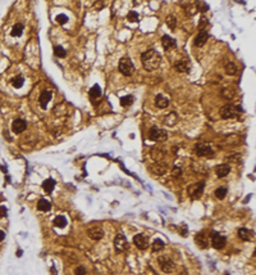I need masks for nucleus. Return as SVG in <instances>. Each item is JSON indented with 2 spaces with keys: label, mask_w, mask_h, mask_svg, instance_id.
Returning a JSON list of instances; mask_svg holds the SVG:
<instances>
[{
  "label": "nucleus",
  "mask_w": 256,
  "mask_h": 275,
  "mask_svg": "<svg viewBox=\"0 0 256 275\" xmlns=\"http://www.w3.org/2000/svg\"><path fill=\"white\" fill-rule=\"evenodd\" d=\"M141 61H142L143 67L147 71H154V69H156L157 67H159L162 57L155 49H149L147 52H145L142 54Z\"/></svg>",
  "instance_id": "obj_1"
},
{
  "label": "nucleus",
  "mask_w": 256,
  "mask_h": 275,
  "mask_svg": "<svg viewBox=\"0 0 256 275\" xmlns=\"http://www.w3.org/2000/svg\"><path fill=\"white\" fill-rule=\"evenodd\" d=\"M119 71L122 75L124 76H131L133 74V71H135V66H133L132 61L129 58H122L119 61Z\"/></svg>",
  "instance_id": "obj_2"
},
{
  "label": "nucleus",
  "mask_w": 256,
  "mask_h": 275,
  "mask_svg": "<svg viewBox=\"0 0 256 275\" xmlns=\"http://www.w3.org/2000/svg\"><path fill=\"white\" fill-rule=\"evenodd\" d=\"M237 112H242V108L233 104H225L220 108V117L222 118H232L236 116Z\"/></svg>",
  "instance_id": "obj_3"
},
{
  "label": "nucleus",
  "mask_w": 256,
  "mask_h": 275,
  "mask_svg": "<svg viewBox=\"0 0 256 275\" xmlns=\"http://www.w3.org/2000/svg\"><path fill=\"white\" fill-rule=\"evenodd\" d=\"M149 139H151L154 141H165L168 139V134L165 130L154 126L149 131Z\"/></svg>",
  "instance_id": "obj_4"
},
{
  "label": "nucleus",
  "mask_w": 256,
  "mask_h": 275,
  "mask_svg": "<svg viewBox=\"0 0 256 275\" xmlns=\"http://www.w3.org/2000/svg\"><path fill=\"white\" fill-rule=\"evenodd\" d=\"M195 153L200 157L213 156V149L209 144H206V143H197V144L195 145Z\"/></svg>",
  "instance_id": "obj_5"
},
{
  "label": "nucleus",
  "mask_w": 256,
  "mask_h": 275,
  "mask_svg": "<svg viewBox=\"0 0 256 275\" xmlns=\"http://www.w3.org/2000/svg\"><path fill=\"white\" fill-rule=\"evenodd\" d=\"M210 238H211V246H213L215 249H222V248L225 246V243H227L225 237L218 234L216 232H213V233L210 234Z\"/></svg>",
  "instance_id": "obj_6"
},
{
  "label": "nucleus",
  "mask_w": 256,
  "mask_h": 275,
  "mask_svg": "<svg viewBox=\"0 0 256 275\" xmlns=\"http://www.w3.org/2000/svg\"><path fill=\"white\" fill-rule=\"evenodd\" d=\"M114 247L118 252H124L128 247V242H127V238L124 237V234H118L114 239Z\"/></svg>",
  "instance_id": "obj_7"
},
{
  "label": "nucleus",
  "mask_w": 256,
  "mask_h": 275,
  "mask_svg": "<svg viewBox=\"0 0 256 275\" xmlns=\"http://www.w3.org/2000/svg\"><path fill=\"white\" fill-rule=\"evenodd\" d=\"M159 264H160V269L164 271V272H172L176 267L174 262L170 260L169 257H159Z\"/></svg>",
  "instance_id": "obj_8"
},
{
  "label": "nucleus",
  "mask_w": 256,
  "mask_h": 275,
  "mask_svg": "<svg viewBox=\"0 0 256 275\" xmlns=\"http://www.w3.org/2000/svg\"><path fill=\"white\" fill-rule=\"evenodd\" d=\"M202 192H204V183H202V181L192 185V186L188 189V194H190V197H191L192 199L200 198V197L202 196Z\"/></svg>",
  "instance_id": "obj_9"
},
{
  "label": "nucleus",
  "mask_w": 256,
  "mask_h": 275,
  "mask_svg": "<svg viewBox=\"0 0 256 275\" xmlns=\"http://www.w3.org/2000/svg\"><path fill=\"white\" fill-rule=\"evenodd\" d=\"M87 235L94 239V241H100V239L104 237V230L100 228V226H92V228L87 229Z\"/></svg>",
  "instance_id": "obj_10"
},
{
  "label": "nucleus",
  "mask_w": 256,
  "mask_h": 275,
  "mask_svg": "<svg viewBox=\"0 0 256 275\" xmlns=\"http://www.w3.org/2000/svg\"><path fill=\"white\" fill-rule=\"evenodd\" d=\"M27 127V122L24 121V120L22 118H17L13 121V124H12V131L16 134H21L22 131H24Z\"/></svg>",
  "instance_id": "obj_11"
},
{
  "label": "nucleus",
  "mask_w": 256,
  "mask_h": 275,
  "mask_svg": "<svg viewBox=\"0 0 256 275\" xmlns=\"http://www.w3.org/2000/svg\"><path fill=\"white\" fill-rule=\"evenodd\" d=\"M133 243H135V246H136L138 249H146V248L149 247L147 238H146L145 235H142V234L135 235V238H133Z\"/></svg>",
  "instance_id": "obj_12"
},
{
  "label": "nucleus",
  "mask_w": 256,
  "mask_h": 275,
  "mask_svg": "<svg viewBox=\"0 0 256 275\" xmlns=\"http://www.w3.org/2000/svg\"><path fill=\"white\" fill-rule=\"evenodd\" d=\"M50 100H51V91L50 90H44L40 95V98H39V103L41 105V108L46 109V107H47V104Z\"/></svg>",
  "instance_id": "obj_13"
},
{
  "label": "nucleus",
  "mask_w": 256,
  "mask_h": 275,
  "mask_svg": "<svg viewBox=\"0 0 256 275\" xmlns=\"http://www.w3.org/2000/svg\"><path fill=\"white\" fill-rule=\"evenodd\" d=\"M208 39H209V32L206 30H202V31L199 32L197 36L195 38V45H196V46H202L206 41H208Z\"/></svg>",
  "instance_id": "obj_14"
},
{
  "label": "nucleus",
  "mask_w": 256,
  "mask_h": 275,
  "mask_svg": "<svg viewBox=\"0 0 256 275\" xmlns=\"http://www.w3.org/2000/svg\"><path fill=\"white\" fill-rule=\"evenodd\" d=\"M150 170L155 175H164L167 172V166L163 165L162 162H154L152 165H150Z\"/></svg>",
  "instance_id": "obj_15"
},
{
  "label": "nucleus",
  "mask_w": 256,
  "mask_h": 275,
  "mask_svg": "<svg viewBox=\"0 0 256 275\" xmlns=\"http://www.w3.org/2000/svg\"><path fill=\"white\" fill-rule=\"evenodd\" d=\"M162 45H163V48L165 50H170V49H173V48H176L177 43L173 38L168 36V35H164L163 39H162Z\"/></svg>",
  "instance_id": "obj_16"
},
{
  "label": "nucleus",
  "mask_w": 256,
  "mask_h": 275,
  "mask_svg": "<svg viewBox=\"0 0 256 275\" xmlns=\"http://www.w3.org/2000/svg\"><path fill=\"white\" fill-rule=\"evenodd\" d=\"M229 172H230V166L227 165V163L219 165V166H216V169H215V174H216L218 177H224V176H227Z\"/></svg>",
  "instance_id": "obj_17"
},
{
  "label": "nucleus",
  "mask_w": 256,
  "mask_h": 275,
  "mask_svg": "<svg viewBox=\"0 0 256 275\" xmlns=\"http://www.w3.org/2000/svg\"><path fill=\"white\" fill-rule=\"evenodd\" d=\"M238 237L245 242H249L251 239H254V232L252 230H249V229H245V228H241L238 230Z\"/></svg>",
  "instance_id": "obj_18"
},
{
  "label": "nucleus",
  "mask_w": 256,
  "mask_h": 275,
  "mask_svg": "<svg viewBox=\"0 0 256 275\" xmlns=\"http://www.w3.org/2000/svg\"><path fill=\"white\" fill-rule=\"evenodd\" d=\"M150 154H151V157H152V160L155 162H162L164 160V157H165L164 149H159V148H154Z\"/></svg>",
  "instance_id": "obj_19"
},
{
  "label": "nucleus",
  "mask_w": 256,
  "mask_h": 275,
  "mask_svg": "<svg viewBox=\"0 0 256 275\" xmlns=\"http://www.w3.org/2000/svg\"><path fill=\"white\" fill-rule=\"evenodd\" d=\"M155 105L157 108H167L169 105V99L165 98L164 95L159 94V95H156V98H155Z\"/></svg>",
  "instance_id": "obj_20"
},
{
  "label": "nucleus",
  "mask_w": 256,
  "mask_h": 275,
  "mask_svg": "<svg viewBox=\"0 0 256 275\" xmlns=\"http://www.w3.org/2000/svg\"><path fill=\"white\" fill-rule=\"evenodd\" d=\"M174 67H176V69L178 71V72H187V71L190 69V63H188L187 59H179Z\"/></svg>",
  "instance_id": "obj_21"
},
{
  "label": "nucleus",
  "mask_w": 256,
  "mask_h": 275,
  "mask_svg": "<svg viewBox=\"0 0 256 275\" xmlns=\"http://www.w3.org/2000/svg\"><path fill=\"white\" fill-rule=\"evenodd\" d=\"M195 241H196V243H197V246H199L200 248H206V247H208V244H209L208 239L205 238V234H204V233H199V234L196 235V238H195Z\"/></svg>",
  "instance_id": "obj_22"
},
{
  "label": "nucleus",
  "mask_w": 256,
  "mask_h": 275,
  "mask_svg": "<svg viewBox=\"0 0 256 275\" xmlns=\"http://www.w3.org/2000/svg\"><path fill=\"white\" fill-rule=\"evenodd\" d=\"M55 188V181L53 179H46V180L42 183V189L45 190L46 193H51Z\"/></svg>",
  "instance_id": "obj_23"
},
{
  "label": "nucleus",
  "mask_w": 256,
  "mask_h": 275,
  "mask_svg": "<svg viewBox=\"0 0 256 275\" xmlns=\"http://www.w3.org/2000/svg\"><path fill=\"white\" fill-rule=\"evenodd\" d=\"M37 208H39L40 211L46 212V211H49V210L51 208V203L49 202L47 199L42 198V199H40V201H39V203H37Z\"/></svg>",
  "instance_id": "obj_24"
},
{
  "label": "nucleus",
  "mask_w": 256,
  "mask_h": 275,
  "mask_svg": "<svg viewBox=\"0 0 256 275\" xmlns=\"http://www.w3.org/2000/svg\"><path fill=\"white\" fill-rule=\"evenodd\" d=\"M178 121V116L174 113V112H170L167 117H165V125L168 126H174Z\"/></svg>",
  "instance_id": "obj_25"
},
{
  "label": "nucleus",
  "mask_w": 256,
  "mask_h": 275,
  "mask_svg": "<svg viewBox=\"0 0 256 275\" xmlns=\"http://www.w3.org/2000/svg\"><path fill=\"white\" fill-rule=\"evenodd\" d=\"M237 71H238V68H237V66H236L233 62H228V63H225V72H227L228 75L233 76V75L237 74Z\"/></svg>",
  "instance_id": "obj_26"
},
{
  "label": "nucleus",
  "mask_w": 256,
  "mask_h": 275,
  "mask_svg": "<svg viewBox=\"0 0 256 275\" xmlns=\"http://www.w3.org/2000/svg\"><path fill=\"white\" fill-rule=\"evenodd\" d=\"M22 32H23V25H22V23H17V25H14L13 28H12L10 35H12V36H14V38H18V36H21V35H22Z\"/></svg>",
  "instance_id": "obj_27"
},
{
  "label": "nucleus",
  "mask_w": 256,
  "mask_h": 275,
  "mask_svg": "<svg viewBox=\"0 0 256 275\" xmlns=\"http://www.w3.org/2000/svg\"><path fill=\"white\" fill-rule=\"evenodd\" d=\"M90 97H91L92 99H97V98L101 97V89H100L99 85H94V86L91 88V90H90Z\"/></svg>",
  "instance_id": "obj_28"
},
{
  "label": "nucleus",
  "mask_w": 256,
  "mask_h": 275,
  "mask_svg": "<svg viewBox=\"0 0 256 275\" xmlns=\"http://www.w3.org/2000/svg\"><path fill=\"white\" fill-rule=\"evenodd\" d=\"M151 247H152V252H159V251H162L164 248V242L162 239H155L154 243L151 244Z\"/></svg>",
  "instance_id": "obj_29"
},
{
  "label": "nucleus",
  "mask_w": 256,
  "mask_h": 275,
  "mask_svg": "<svg viewBox=\"0 0 256 275\" xmlns=\"http://www.w3.org/2000/svg\"><path fill=\"white\" fill-rule=\"evenodd\" d=\"M54 225L56 226V228H64V226L67 225V219L64 216H56L54 219Z\"/></svg>",
  "instance_id": "obj_30"
},
{
  "label": "nucleus",
  "mask_w": 256,
  "mask_h": 275,
  "mask_svg": "<svg viewBox=\"0 0 256 275\" xmlns=\"http://www.w3.org/2000/svg\"><path fill=\"white\" fill-rule=\"evenodd\" d=\"M227 188L225 186H220V188H218L216 190H215V197L218 198V199H223L225 196H227Z\"/></svg>",
  "instance_id": "obj_31"
},
{
  "label": "nucleus",
  "mask_w": 256,
  "mask_h": 275,
  "mask_svg": "<svg viewBox=\"0 0 256 275\" xmlns=\"http://www.w3.org/2000/svg\"><path fill=\"white\" fill-rule=\"evenodd\" d=\"M133 100H135V98H133L132 95H126V97H123L120 99V105L128 107V105H131L133 103Z\"/></svg>",
  "instance_id": "obj_32"
},
{
  "label": "nucleus",
  "mask_w": 256,
  "mask_h": 275,
  "mask_svg": "<svg viewBox=\"0 0 256 275\" xmlns=\"http://www.w3.org/2000/svg\"><path fill=\"white\" fill-rule=\"evenodd\" d=\"M167 25L170 30H176V25H177V18L174 16H168L167 17Z\"/></svg>",
  "instance_id": "obj_33"
},
{
  "label": "nucleus",
  "mask_w": 256,
  "mask_h": 275,
  "mask_svg": "<svg viewBox=\"0 0 256 275\" xmlns=\"http://www.w3.org/2000/svg\"><path fill=\"white\" fill-rule=\"evenodd\" d=\"M54 53H55L56 57H60V58H64V57L67 55V50L64 49L63 46H60V45H58V46L54 48Z\"/></svg>",
  "instance_id": "obj_34"
},
{
  "label": "nucleus",
  "mask_w": 256,
  "mask_h": 275,
  "mask_svg": "<svg viewBox=\"0 0 256 275\" xmlns=\"http://www.w3.org/2000/svg\"><path fill=\"white\" fill-rule=\"evenodd\" d=\"M23 84H24V79L22 76H17V77H14L13 80H12V85H13L14 88H17V89L22 88Z\"/></svg>",
  "instance_id": "obj_35"
},
{
  "label": "nucleus",
  "mask_w": 256,
  "mask_h": 275,
  "mask_svg": "<svg viewBox=\"0 0 256 275\" xmlns=\"http://www.w3.org/2000/svg\"><path fill=\"white\" fill-rule=\"evenodd\" d=\"M138 18H140V16H138L137 12H135V10H131L129 13L127 14V19H128L129 22H137Z\"/></svg>",
  "instance_id": "obj_36"
},
{
  "label": "nucleus",
  "mask_w": 256,
  "mask_h": 275,
  "mask_svg": "<svg viewBox=\"0 0 256 275\" xmlns=\"http://www.w3.org/2000/svg\"><path fill=\"white\" fill-rule=\"evenodd\" d=\"M56 22L59 23V25H65V23L68 22V17L65 14H58L56 16Z\"/></svg>",
  "instance_id": "obj_37"
},
{
  "label": "nucleus",
  "mask_w": 256,
  "mask_h": 275,
  "mask_svg": "<svg viewBox=\"0 0 256 275\" xmlns=\"http://www.w3.org/2000/svg\"><path fill=\"white\" fill-rule=\"evenodd\" d=\"M197 9L200 12H202V13H205V12L209 10V5L206 3H204V2H197Z\"/></svg>",
  "instance_id": "obj_38"
},
{
  "label": "nucleus",
  "mask_w": 256,
  "mask_h": 275,
  "mask_svg": "<svg viewBox=\"0 0 256 275\" xmlns=\"http://www.w3.org/2000/svg\"><path fill=\"white\" fill-rule=\"evenodd\" d=\"M223 95L225 98H228V99H230L234 95V91H233V89H224L223 90Z\"/></svg>",
  "instance_id": "obj_39"
},
{
  "label": "nucleus",
  "mask_w": 256,
  "mask_h": 275,
  "mask_svg": "<svg viewBox=\"0 0 256 275\" xmlns=\"http://www.w3.org/2000/svg\"><path fill=\"white\" fill-rule=\"evenodd\" d=\"M75 274H76V275H86V269H85V266L80 265V266L76 267Z\"/></svg>",
  "instance_id": "obj_40"
},
{
  "label": "nucleus",
  "mask_w": 256,
  "mask_h": 275,
  "mask_svg": "<svg viewBox=\"0 0 256 275\" xmlns=\"http://www.w3.org/2000/svg\"><path fill=\"white\" fill-rule=\"evenodd\" d=\"M181 175H182V169H179V167H173L172 176H173V177H179Z\"/></svg>",
  "instance_id": "obj_41"
},
{
  "label": "nucleus",
  "mask_w": 256,
  "mask_h": 275,
  "mask_svg": "<svg viewBox=\"0 0 256 275\" xmlns=\"http://www.w3.org/2000/svg\"><path fill=\"white\" fill-rule=\"evenodd\" d=\"M208 23H209L208 18H206V17H201V19H200V22H199V27L201 28V31L204 30V26H206Z\"/></svg>",
  "instance_id": "obj_42"
},
{
  "label": "nucleus",
  "mask_w": 256,
  "mask_h": 275,
  "mask_svg": "<svg viewBox=\"0 0 256 275\" xmlns=\"http://www.w3.org/2000/svg\"><path fill=\"white\" fill-rule=\"evenodd\" d=\"M5 213H7V208L2 206V207H0V215H2V216H4Z\"/></svg>",
  "instance_id": "obj_43"
},
{
  "label": "nucleus",
  "mask_w": 256,
  "mask_h": 275,
  "mask_svg": "<svg viewBox=\"0 0 256 275\" xmlns=\"http://www.w3.org/2000/svg\"><path fill=\"white\" fill-rule=\"evenodd\" d=\"M4 238H5V233L3 230H0V242H3Z\"/></svg>",
  "instance_id": "obj_44"
},
{
  "label": "nucleus",
  "mask_w": 256,
  "mask_h": 275,
  "mask_svg": "<svg viewBox=\"0 0 256 275\" xmlns=\"http://www.w3.org/2000/svg\"><path fill=\"white\" fill-rule=\"evenodd\" d=\"M17 256H18V257H21V256H22V251H21V249H19L18 252H17Z\"/></svg>",
  "instance_id": "obj_45"
}]
</instances>
